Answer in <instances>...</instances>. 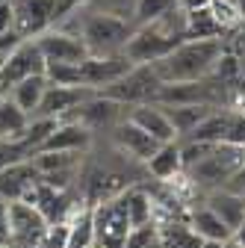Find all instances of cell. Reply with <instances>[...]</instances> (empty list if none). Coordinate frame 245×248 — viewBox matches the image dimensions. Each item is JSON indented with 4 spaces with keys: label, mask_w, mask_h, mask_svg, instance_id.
I'll use <instances>...</instances> for the list:
<instances>
[{
    "label": "cell",
    "mask_w": 245,
    "mask_h": 248,
    "mask_svg": "<svg viewBox=\"0 0 245 248\" xmlns=\"http://www.w3.org/2000/svg\"><path fill=\"white\" fill-rule=\"evenodd\" d=\"M30 127V115L6 95L0 98V139H24Z\"/></svg>",
    "instance_id": "cell-20"
},
{
    "label": "cell",
    "mask_w": 245,
    "mask_h": 248,
    "mask_svg": "<svg viewBox=\"0 0 245 248\" xmlns=\"http://www.w3.org/2000/svg\"><path fill=\"white\" fill-rule=\"evenodd\" d=\"M12 233H9V201L0 198V248H9Z\"/></svg>",
    "instance_id": "cell-28"
},
{
    "label": "cell",
    "mask_w": 245,
    "mask_h": 248,
    "mask_svg": "<svg viewBox=\"0 0 245 248\" xmlns=\"http://www.w3.org/2000/svg\"><path fill=\"white\" fill-rule=\"evenodd\" d=\"M242 154H245V145H242Z\"/></svg>",
    "instance_id": "cell-40"
},
{
    "label": "cell",
    "mask_w": 245,
    "mask_h": 248,
    "mask_svg": "<svg viewBox=\"0 0 245 248\" xmlns=\"http://www.w3.org/2000/svg\"><path fill=\"white\" fill-rule=\"evenodd\" d=\"M213 0H177V6L180 9H186V12H195V9H204V6H210Z\"/></svg>",
    "instance_id": "cell-32"
},
{
    "label": "cell",
    "mask_w": 245,
    "mask_h": 248,
    "mask_svg": "<svg viewBox=\"0 0 245 248\" xmlns=\"http://www.w3.org/2000/svg\"><path fill=\"white\" fill-rule=\"evenodd\" d=\"M133 68V62L127 59V53H115V56H86L80 62V71H83V86L89 89H107L109 83H115L118 77H124Z\"/></svg>",
    "instance_id": "cell-12"
},
{
    "label": "cell",
    "mask_w": 245,
    "mask_h": 248,
    "mask_svg": "<svg viewBox=\"0 0 245 248\" xmlns=\"http://www.w3.org/2000/svg\"><path fill=\"white\" fill-rule=\"evenodd\" d=\"M222 36H225V30L219 27L210 6L186 12V39H222Z\"/></svg>",
    "instance_id": "cell-21"
},
{
    "label": "cell",
    "mask_w": 245,
    "mask_h": 248,
    "mask_svg": "<svg viewBox=\"0 0 245 248\" xmlns=\"http://www.w3.org/2000/svg\"><path fill=\"white\" fill-rule=\"evenodd\" d=\"M228 142L230 145H245V109H236L233 115V124H230V133H228Z\"/></svg>",
    "instance_id": "cell-27"
},
{
    "label": "cell",
    "mask_w": 245,
    "mask_h": 248,
    "mask_svg": "<svg viewBox=\"0 0 245 248\" xmlns=\"http://www.w3.org/2000/svg\"><path fill=\"white\" fill-rule=\"evenodd\" d=\"M36 180H39V171L30 160L15 163V166L0 171V198L3 201H24V195L33 189Z\"/></svg>",
    "instance_id": "cell-14"
},
{
    "label": "cell",
    "mask_w": 245,
    "mask_h": 248,
    "mask_svg": "<svg viewBox=\"0 0 245 248\" xmlns=\"http://www.w3.org/2000/svg\"><path fill=\"white\" fill-rule=\"evenodd\" d=\"M186 225H189L201 239H219V242H228V239L233 236V231H230V228H228L204 201H201V207H189V213H186Z\"/></svg>",
    "instance_id": "cell-17"
},
{
    "label": "cell",
    "mask_w": 245,
    "mask_h": 248,
    "mask_svg": "<svg viewBox=\"0 0 245 248\" xmlns=\"http://www.w3.org/2000/svg\"><path fill=\"white\" fill-rule=\"evenodd\" d=\"M148 248H166V245H163V239H160V236H157V239H154V242H151V245H148Z\"/></svg>",
    "instance_id": "cell-37"
},
{
    "label": "cell",
    "mask_w": 245,
    "mask_h": 248,
    "mask_svg": "<svg viewBox=\"0 0 245 248\" xmlns=\"http://www.w3.org/2000/svg\"><path fill=\"white\" fill-rule=\"evenodd\" d=\"M163 80L157 77L154 65H133L124 77H118L115 83H109L107 89H101V95L107 98H115L121 104H148V101H154L157 98V92H160Z\"/></svg>",
    "instance_id": "cell-6"
},
{
    "label": "cell",
    "mask_w": 245,
    "mask_h": 248,
    "mask_svg": "<svg viewBox=\"0 0 245 248\" xmlns=\"http://www.w3.org/2000/svg\"><path fill=\"white\" fill-rule=\"evenodd\" d=\"M233 6H236V9H239L242 15H245V0H233Z\"/></svg>",
    "instance_id": "cell-36"
},
{
    "label": "cell",
    "mask_w": 245,
    "mask_h": 248,
    "mask_svg": "<svg viewBox=\"0 0 245 248\" xmlns=\"http://www.w3.org/2000/svg\"><path fill=\"white\" fill-rule=\"evenodd\" d=\"M36 39H39V47L47 62H83L89 56L86 42L77 33H68L62 27H47Z\"/></svg>",
    "instance_id": "cell-11"
},
{
    "label": "cell",
    "mask_w": 245,
    "mask_h": 248,
    "mask_svg": "<svg viewBox=\"0 0 245 248\" xmlns=\"http://www.w3.org/2000/svg\"><path fill=\"white\" fill-rule=\"evenodd\" d=\"M225 45H228V50H236V53L245 56V21H242L239 30H233V42H225Z\"/></svg>",
    "instance_id": "cell-31"
},
{
    "label": "cell",
    "mask_w": 245,
    "mask_h": 248,
    "mask_svg": "<svg viewBox=\"0 0 245 248\" xmlns=\"http://www.w3.org/2000/svg\"><path fill=\"white\" fill-rule=\"evenodd\" d=\"M225 189H230V192H236V195H245V163L230 174V180L225 183Z\"/></svg>",
    "instance_id": "cell-30"
},
{
    "label": "cell",
    "mask_w": 245,
    "mask_h": 248,
    "mask_svg": "<svg viewBox=\"0 0 245 248\" xmlns=\"http://www.w3.org/2000/svg\"><path fill=\"white\" fill-rule=\"evenodd\" d=\"M12 30L21 39L45 33L56 21V0H12Z\"/></svg>",
    "instance_id": "cell-8"
},
{
    "label": "cell",
    "mask_w": 245,
    "mask_h": 248,
    "mask_svg": "<svg viewBox=\"0 0 245 248\" xmlns=\"http://www.w3.org/2000/svg\"><path fill=\"white\" fill-rule=\"evenodd\" d=\"M230 239H233L236 245H242V248H245V222H242V225L233 231V236H230Z\"/></svg>",
    "instance_id": "cell-33"
},
{
    "label": "cell",
    "mask_w": 245,
    "mask_h": 248,
    "mask_svg": "<svg viewBox=\"0 0 245 248\" xmlns=\"http://www.w3.org/2000/svg\"><path fill=\"white\" fill-rule=\"evenodd\" d=\"M47 68V59L39 47V39H21L18 45H12L3 59H0V86H3L6 92L21 83L24 77H33V74H45Z\"/></svg>",
    "instance_id": "cell-5"
},
{
    "label": "cell",
    "mask_w": 245,
    "mask_h": 248,
    "mask_svg": "<svg viewBox=\"0 0 245 248\" xmlns=\"http://www.w3.org/2000/svg\"><path fill=\"white\" fill-rule=\"evenodd\" d=\"M145 169H148V177H154V180H160V183H168L171 177L183 174L180 145H177V142H163V145L154 151V157L145 163Z\"/></svg>",
    "instance_id": "cell-16"
},
{
    "label": "cell",
    "mask_w": 245,
    "mask_h": 248,
    "mask_svg": "<svg viewBox=\"0 0 245 248\" xmlns=\"http://www.w3.org/2000/svg\"><path fill=\"white\" fill-rule=\"evenodd\" d=\"M33 157V148L24 139H0V171Z\"/></svg>",
    "instance_id": "cell-23"
},
{
    "label": "cell",
    "mask_w": 245,
    "mask_h": 248,
    "mask_svg": "<svg viewBox=\"0 0 245 248\" xmlns=\"http://www.w3.org/2000/svg\"><path fill=\"white\" fill-rule=\"evenodd\" d=\"M0 59H3V53H0ZM0 98H6V89L3 86H0Z\"/></svg>",
    "instance_id": "cell-39"
},
{
    "label": "cell",
    "mask_w": 245,
    "mask_h": 248,
    "mask_svg": "<svg viewBox=\"0 0 245 248\" xmlns=\"http://www.w3.org/2000/svg\"><path fill=\"white\" fill-rule=\"evenodd\" d=\"M225 248H242V245H236L233 239H228V242H225Z\"/></svg>",
    "instance_id": "cell-38"
},
{
    "label": "cell",
    "mask_w": 245,
    "mask_h": 248,
    "mask_svg": "<svg viewBox=\"0 0 245 248\" xmlns=\"http://www.w3.org/2000/svg\"><path fill=\"white\" fill-rule=\"evenodd\" d=\"M115 148H121L127 154V157H133L136 163H148L151 157H154V151L163 145V142H157L151 133H145L139 124H133L130 118H121L115 127L109 130V133H104Z\"/></svg>",
    "instance_id": "cell-9"
},
{
    "label": "cell",
    "mask_w": 245,
    "mask_h": 248,
    "mask_svg": "<svg viewBox=\"0 0 245 248\" xmlns=\"http://www.w3.org/2000/svg\"><path fill=\"white\" fill-rule=\"evenodd\" d=\"M47 86H50V83H47L45 74H33V77H24L21 83H15L6 95H9L30 118H33L36 109H39V104H42V98H45V92H47Z\"/></svg>",
    "instance_id": "cell-19"
},
{
    "label": "cell",
    "mask_w": 245,
    "mask_h": 248,
    "mask_svg": "<svg viewBox=\"0 0 245 248\" xmlns=\"http://www.w3.org/2000/svg\"><path fill=\"white\" fill-rule=\"evenodd\" d=\"M12 21H15V15H12V0H0V36L12 33Z\"/></svg>",
    "instance_id": "cell-29"
},
{
    "label": "cell",
    "mask_w": 245,
    "mask_h": 248,
    "mask_svg": "<svg viewBox=\"0 0 245 248\" xmlns=\"http://www.w3.org/2000/svg\"><path fill=\"white\" fill-rule=\"evenodd\" d=\"M174 6H177V0H139V3H136V15H133V24L142 27L148 21H157L160 15L171 12Z\"/></svg>",
    "instance_id": "cell-24"
},
{
    "label": "cell",
    "mask_w": 245,
    "mask_h": 248,
    "mask_svg": "<svg viewBox=\"0 0 245 248\" xmlns=\"http://www.w3.org/2000/svg\"><path fill=\"white\" fill-rule=\"evenodd\" d=\"M225 47L228 45L222 39H183L171 53H166L160 62H151V65L163 83L204 80L213 74Z\"/></svg>",
    "instance_id": "cell-1"
},
{
    "label": "cell",
    "mask_w": 245,
    "mask_h": 248,
    "mask_svg": "<svg viewBox=\"0 0 245 248\" xmlns=\"http://www.w3.org/2000/svg\"><path fill=\"white\" fill-rule=\"evenodd\" d=\"M157 236H160V228H157V222H145V225H136V228H130L124 248H148V245L154 242Z\"/></svg>",
    "instance_id": "cell-25"
},
{
    "label": "cell",
    "mask_w": 245,
    "mask_h": 248,
    "mask_svg": "<svg viewBox=\"0 0 245 248\" xmlns=\"http://www.w3.org/2000/svg\"><path fill=\"white\" fill-rule=\"evenodd\" d=\"M160 107H163V104H160ZM163 109H166V115H168V121H171L177 139H183L186 133H192L216 107H207V104H168V107H163Z\"/></svg>",
    "instance_id": "cell-18"
},
{
    "label": "cell",
    "mask_w": 245,
    "mask_h": 248,
    "mask_svg": "<svg viewBox=\"0 0 245 248\" xmlns=\"http://www.w3.org/2000/svg\"><path fill=\"white\" fill-rule=\"evenodd\" d=\"M183 39L168 33V30L157 21H148L142 27L133 30V36L124 45V53L133 65H151V62H160L166 53H171Z\"/></svg>",
    "instance_id": "cell-3"
},
{
    "label": "cell",
    "mask_w": 245,
    "mask_h": 248,
    "mask_svg": "<svg viewBox=\"0 0 245 248\" xmlns=\"http://www.w3.org/2000/svg\"><path fill=\"white\" fill-rule=\"evenodd\" d=\"M204 204L216 213L230 231H236V228L245 222V195H236V192L225 189V186H222V189L207 192V195H204Z\"/></svg>",
    "instance_id": "cell-15"
},
{
    "label": "cell",
    "mask_w": 245,
    "mask_h": 248,
    "mask_svg": "<svg viewBox=\"0 0 245 248\" xmlns=\"http://www.w3.org/2000/svg\"><path fill=\"white\" fill-rule=\"evenodd\" d=\"M68 233H71V225L68 222H50L39 248H68Z\"/></svg>",
    "instance_id": "cell-26"
},
{
    "label": "cell",
    "mask_w": 245,
    "mask_h": 248,
    "mask_svg": "<svg viewBox=\"0 0 245 248\" xmlns=\"http://www.w3.org/2000/svg\"><path fill=\"white\" fill-rule=\"evenodd\" d=\"M95 89H89V86H47L45 92V98L36 109L33 118H56V121H68L71 112L92 95Z\"/></svg>",
    "instance_id": "cell-10"
},
{
    "label": "cell",
    "mask_w": 245,
    "mask_h": 248,
    "mask_svg": "<svg viewBox=\"0 0 245 248\" xmlns=\"http://www.w3.org/2000/svg\"><path fill=\"white\" fill-rule=\"evenodd\" d=\"M45 77H47V83H53V86H83L80 62H47Z\"/></svg>",
    "instance_id": "cell-22"
},
{
    "label": "cell",
    "mask_w": 245,
    "mask_h": 248,
    "mask_svg": "<svg viewBox=\"0 0 245 248\" xmlns=\"http://www.w3.org/2000/svg\"><path fill=\"white\" fill-rule=\"evenodd\" d=\"M242 163H245V154H242L239 145L219 142V145H213V151L204 160L192 163L189 169H183V177H186V183L192 186V189L207 195L213 189H222Z\"/></svg>",
    "instance_id": "cell-2"
},
{
    "label": "cell",
    "mask_w": 245,
    "mask_h": 248,
    "mask_svg": "<svg viewBox=\"0 0 245 248\" xmlns=\"http://www.w3.org/2000/svg\"><path fill=\"white\" fill-rule=\"evenodd\" d=\"M239 77L245 80V56H242V53H239Z\"/></svg>",
    "instance_id": "cell-35"
},
{
    "label": "cell",
    "mask_w": 245,
    "mask_h": 248,
    "mask_svg": "<svg viewBox=\"0 0 245 248\" xmlns=\"http://www.w3.org/2000/svg\"><path fill=\"white\" fill-rule=\"evenodd\" d=\"M95 216V245L101 248H124L127 233H130V216H127V204H124V192L101 201L92 207Z\"/></svg>",
    "instance_id": "cell-4"
},
{
    "label": "cell",
    "mask_w": 245,
    "mask_h": 248,
    "mask_svg": "<svg viewBox=\"0 0 245 248\" xmlns=\"http://www.w3.org/2000/svg\"><path fill=\"white\" fill-rule=\"evenodd\" d=\"M201 248H225V242H219V239H204Z\"/></svg>",
    "instance_id": "cell-34"
},
{
    "label": "cell",
    "mask_w": 245,
    "mask_h": 248,
    "mask_svg": "<svg viewBox=\"0 0 245 248\" xmlns=\"http://www.w3.org/2000/svg\"><path fill=\"white\" fill-rule=\"evenodd\" d=\"M127 118L133 124H139L145 133H151L157 142H177V133H174L171 121H168V115L160 104H151V101L148 104H133L127 109Z\"/></svg>",
    "instance_id": "cell-13"
},
{
    "label": "cell",
    "mask_w": 245,
    "mask_h": 248,
    "mask_svg": "<svg viewBox=\"0 0 245 248\" xmlns=\"http://www.w3.org/2000/svg\"><path fill=\"white\" fill-rule=\"evenodd\" d=\"M47 219L27 201H9V233L12 242L9 248H39L45 231H47Z\"/></svg>",
    "instance_id": "cell-7"
}]
</instances>
